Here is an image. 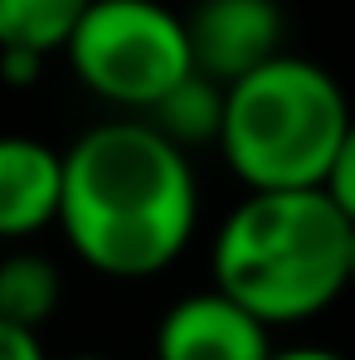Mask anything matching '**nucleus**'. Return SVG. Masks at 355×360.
I'll list each match as a JSON object with an SVG mask.
<instances>
[{
    "label": "nucleus",
    "instance_id": "16",
    "mask_svg": "<svg viewBox=\"0 0 355 360\" xmlns=\"http://www.w3.org/2000/svg\"><path fill=\"white\" fill-rule=\"evenodd\" d=\"M63 360H112V356H98V351H78V356H63Z\"/></svg>",
    "mask_w": 355,
    "mask_h": 360
},
{
    "label": "nucleus",
    "instance_id": "9",
    "mask_svg": "<svg viewBox=\"0 0 355 360\" xmlns=\"http://www.w3.org/2000/svg\"><path fill=\"white\" fill-rule=\"evenodd\" d=\"M63 297V278L54 268V258L34 253V248H15L0 258V316L15 326L39 331Z\"/></svg>",
    "mask_w": 355,
    "mask_h": 360
},
{
    "label": "nucleus",
    "instance_id": "7",
    "mask_svg": "<svg viewBox=\"0 0 355 360\" xmlns=\"http://www.w3.org/2000/svg\"><path fill=\"white\" fill-rule=\"evenodd\" d=\"M63 151L34 136H0V239H30L59 224Z\"/></svg>",
    "mask_w": 355,
    "mask_h": 360
},
{
    "label": "nucleus",
    "instance_id": "3",
    "mask_svg": "<svg viewBox=\"0 0 355 360\" xmlns=\"http://www.w3.org/2000/svg\"><path fill=\"white\" fill-rule=\"evenodd\" d=\"M351 117L341 83L321 63L278 54L229 83L214 146L248 190H306L326 185Z\"/></svg>",
    "mask_w": 355,
    "mask_h": 360
},
{
    "label": "nucleus",
    "instance_id": "10",
    "mask_svg": "<svg viewBox=\"0 0 355 360\" xmlns=\"http://www.w3.org/2000/svg\"><path fill=\"white\" fill-rule=\"evenodd\" d=\"M93 0H0V49L54 54Z\"/></svg>",
    "mask_w": 355,
    "mask_h": 360
},
{
    "label": "nucleus",
    "instance_id": "11",
    "mask_svg": "<svg viewBox=\"0 0 355 360\" xmlns=\"http://www.w3.org/2000/svg\"><path fill=\"white\" fill-rule=\"evenodd\" d=\"M326 195L346 210V219H355V117L341 136V151L331 161V176H326Z\"/></svg>",
    "mask_w": 355,
    "mask_h": 360
},
{
    "label": "nucleus",
    "instance_id": "12",
    "mask_svg": "<svg viewBox=\"0 0 355 360\" xmlns=\"http://www.w3.org/2000/svg\"><path fill=\"white\" fill-rule=\"evenodd\" d=\"M0 360H49V351L39 341V331L15 326V321L0 316Z\"/></svg>",
    "mask_w": 355,
    "mask_h": 360
},
{
    "label": "nucleus",
    "instance_id": "4",
    "mask_svg": "<svg viewBox=\"0 0 355 360\" xmlns=\"http://www.w3.org/2000/svg\"><path fill=\"white\" fill-rule=\"evenodd\" d=\"M63 54L88 93L127 112H146L195 68L185 15L161 0H93Z\"/></svg>",
    "mask_w": 355,
    "mask_h": 360
},
{
    "label": "nucleus",
    "instance_id": "2",
    "mask_svg": "<svg viewBox=\"0 0 355 360\" xmlns=\"http://www.w3.org/2000/svg\"><path fill=\"white\" fill-rule=\"evenodd\" d=\"M351 219L326 195L306 190H248V200L214 234V288L243 302L268 326H292L351 288L346 268Z\"/></svg>",
    "mask_w": 355,
    "mask_h": 360
},
{
    "label": "nucleus",
    "instance_id": "6",
    "mask_svg": "<svg viewBox=\"0 0 355 360\" xmlns=\"http://www.w3.org/2000/svg\"><path fill=\"white\" fill-rule=\"evenodd\" d=\"M268 321H258L229 292H190L166 307L156 326V360H268Z\"/></svg>",
    "mask_w": 355,
    "mask_h": 360
},
{
    "label": "nucleus",
    "instance_id": "13",
    "mask_svg": "<svg viewBox=\"0 0 355 360\" xmlns=\"http://www.w3.org/2000/svg\"><path fill=\"white\" fill-rule=\"evenodd\" d=\"M44 59H49V54H34V49H0V78H5L10 88H30V83L39 78Z\"/></svg>",
    "mask_w": 355,
    "mask_h": 360
},
{
    "label": "nucleus",
    "instance_id": "15",
    "mask_svg": "<svg viewBox=\"0 0 355 360\" xmlns=\"http://www.w3.org/2000/svg\"><path fill=\"white\" fill-rule=\"evenodd\" d=\"M346 268H351V288H355V219H351V248H346Z\"/></svg>",
    "mask_w": 355,
    "mask_h": 360
},
{
    "label": "nucleus",
    "instance_id": "1",
    "mask_svg": "<svg viewBox=\"0 0 355 360\" xmlns=\"http://www.w3.org/2000/svg\"><path fill=\"white\" fill-rule=\"evenodd\" d=\"M195 219V171L146 117L103 122L63 151L59 229L93 273L151 278L171 268Z\"/></svg>",
    "mask_w": 355,
    "mask_h": 360
},
{
    "label": "nucleus",
    "instance_id": "14",
    "mask_svg": "<svg viewBox=\"0 0 355 360\" xmlns=\"http://www.w3.org/2000/svg\"><path fill=\"white\" fill-rule=\"evenodd\" d=\"M268 360H351V356L326 351V346H288V351H273Z\"/></svg>",
    "mask_w": 355,
    "mask_h": 360
},
{
    "label": "nucleus",
    "instance_id": "8",
    "mask_svg": "<svg viewBox=\"0 0 355 360\" xmlns=\"http://www.w3.org/2000/svg\"><path fill=\"white\" fill-rule=\"evenodd\" d=\"M224 93L229 83L190 68L171 93H161L141 117L151 122L156 131H166L180 151L190 146H205V141H219V127H224Z\"/></svg>",
    "mask_w": 355,
    "mask_h": 360
},
{
    "label": "nucleus",
    "instance_id": "5",
    "mask_svg": "<svg viewBox=\"0 0 355 360\" xmlns=\"http://www.w3.org/2000/svg\"><path fill=\"white\" fill-rule=\"evenodd\" d=\"M185 34L200 73L234 83L283 54L288 15L278 0H195V10L185 15Z\"/></svg>",
    "mask_w": 355,
    "mask_h": 360
}]
</instances>
